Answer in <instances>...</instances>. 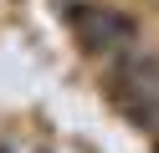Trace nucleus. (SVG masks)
Segmentation results:
<instances>
[{
  "instance_id": "f03ea898",
  "label": "nucleus",
  "mask_w": 159,
  "mask_h": 153,
  "mask_svg": "<svg viewBox=\"0 0 159 153\" xmlns=\"http://www.w3.org/2000/svg\"><path fill=\"white\" fill-rule=\"evenodd\" d=\"M52 5H57V10H67V5H77V0H52Z\"/></svg>"
},
{
  "instance_id": "f257e3e1",
  "label": "nucleus",
  "mask_w": 159,
  "mask_h": 153,
  "mask_svg": "<svg viewBox=\"0 0 159 153\" xmlns=\"http://www.w3.org/2000/svg\"><path fill=\"white\" fill-rule=\"evenodd\" d=\"M62 15H67V26H72V36L82 41L87 56L113 61V56H123L128 46H139L134 15H123V10H113V5H87V0H77V5H67Z\"/></svg>"
}]
</instances>
